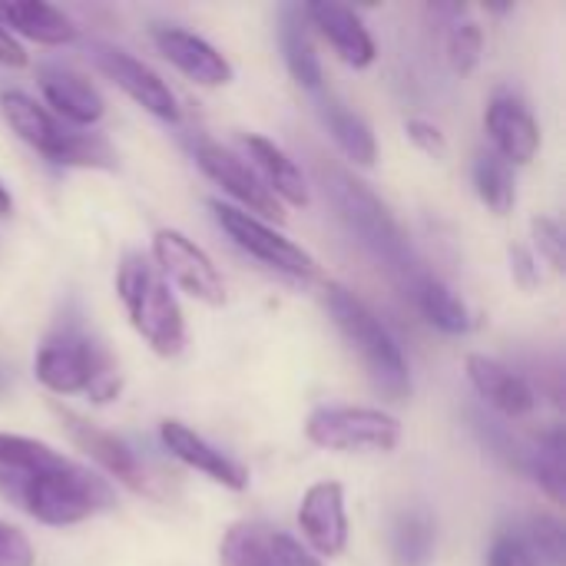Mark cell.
<instances>
[{"mask_svg": "<svg viewBox=\"0 0 566 566\" xmlns=\"http://www.w3.org/2000/svg\"><path fill=\"white\" fill-rule=\"evenodd\" d=\"M0 494L50 527L83 524L113 507V491L103 478L20 434H0Z\"/></svg>", "mask_w": 566, "mask_h": 566, "instance_id": "1", "label": "cell"}, {"mask_svg": "<svg viewBox=\"0 0 566 566\" xmlns=\"http://www.w3.org/2000/svg\"><path fill=\"white\" fill-rule=\"evenodd\" d=\"M322 182H325V192L332 196V206L338 209L348 232L361 242V249L388 272L391 282L405 289V295H415V289L431 272L424 269L421 255L415 252L411 239L405 235L398 219L388 212V206L348 169L322 166Z\"/></svg>", "mask_w": 566, "mask_h": 566, "instance_id": "2", "label": "cell"}, {"mask_svg": "<svg viewBox=\"0 0 566 566\" xmlns=\"http://www.w3.org/2000/svg\"><path fill=\"white\" fill-rule=\"evenodd\" d=\"M325 305H328L338 332L345 335V342L361 355L375 388L391 401H405L411 395V371H408V361H405L398 342L381 325V318L345 285H328Z\"/></svg>", "mask_w": 566, "mask_h": 566, "instance_id": "3", "label": "cell"}, {"mask_svg": "<svg viewBox=\"0 0 566 566\" xmlns=\"http://www.w3.org/2000/svg\"><path fill=\"white\" fill-rule=\"evenodd\" d=\"M116 292H119V298L126 305V315H129L133 328L143 335V342L156 355L172 358V355L182 352V345H186L182 312H179V302L169 292V285L163 282L156 265H149L143 255L129 252L119 262Z\"/></svg>", "mask_w": 566, "mask_h": 566, "instance_id": "4", "label": "cell"}, {"mask_svg": "<svg viewBox=\"0 0 566 566\" xmlns=\"http://www.w3.org/2000/svg\"><path fill=\"white\" fill-rule=\"evenodd\" d=\"M0 113L7 126L33 146L40 156H46L56 166H90V169H113L116 153L99 133H76L63 126L53 113H46L36 99L27 93H3L0 96Z\"/></svg>", "mask_w": 566, "mask_h": 566, "instance_id": "5", "label": "cell"}, {"mask_svg": "<svg viewBox=\"0 0 566 566\" xmlns=\"http://www.w3.org/2000/svg\"><path fill=\"white\" fill-rule=\"evenodd\" d=\"M36 378L53 395H76L86 391L93 401H109L119 391V381L99 348L76 328H63L50 335L33 361Z\"/></svg>", "mask_w": 566, "mask_h": 566, "instance_id": "6", "label": "cell"}, {"mask_svg": "<svg viewBox=\"0 0 566 566\" xmlns=\"http://www.w3.org/2000/svg\"><path fill=\"white\" fill-rule=\"evenodd\" d=\"M305 434L312 444L328 451H395L401 441V424L378 408H318Z\"/></svg>", "mask_w": 566, "mask_h": 566, "instance_id": "7", "label": "cell"}, {"mask_svg": "<svg viewBox=\"0 0 566 566\" xmlns=\"http://www.w3.org/2000/svg\"><path fill=\"white\" fill-rule=\"evenodd\" d=\"M209 209L216 212V222L226 229V235H229L242 252H249L252 259H259L262 265H269V269H275V272H282V275L302 279V282L318 279V262H315L302 245H295L292 239H285V235L275 232L272 226H265L262 219L249 216L245 209L222 206L219 199H212Z\"/></svg>", "mask_w": 566, "mask_h": 566, "instance_id": "8", "label": "cell"}, {"mask_svg": "<svg viewBox=\"0 0 566 566\" xmlns=\"http://www.w3.org/2000/svg\"><path fill=\"white\" fill-rule=\"evenodd\" d=\"M86 56L90 63L109 80L116 83L133 103H139L146 113L166 119V123H176L179 119V106H176V96L172 90L166 86V80L146 66L143 60H136L133 53L113 46V43H103V40H90L86 43Z\"/></svg>", "mask_w": 566, "mask_h": 566, "instance_id": "9", "label": "cell"}, {"mask_svg": "<svg viewBox=\"0 0 566 566\" xmlns=\"http://www.w3.org/2000/svg\"><path fill=\"white\" fill-rule=\"evenodd\" d=\"M153 259L156 269L172 279L186 295L206 302V305H222L226 302V285L212 259L182 232L176 229H159L153 235Z\"/></svg>", "mask_w": 566, "mask_h": 566, "instance_id": "10", "label": "cell"}, {"mask_svg": "<svg viewBox=\"0 0 566 566\" xmlns=\"http://www.w3.org/2000/svg\"><path fill=\"white\" fill-rule=\"evenodd\" d=\"M53 411H56V418L63 421V428H66L70 441H73L80 451H86V454H90V458H93L106 474H113L119 484H126V488H129V491H136V494H153L149 471L143 468V461L133 454V448H129L126 441H119L116 434H109V431H103V428L90 424L86 418L73 415L70 408L53 405Z\"/></svg>", "mask_w": 566, "mask_h": 566, "instance_id": "11", "label": "cell"}, {"mask_svg": "<svg viewBox=\"0 0 566 566\" xmlns=\"http://www.w3.org/2000/svg\"><path fill=\"white\" fill-rule=\"evenodd\" d=\"M192 153H196L199 169H202L216 186H222L232 199H239V202L245 206L249 216L259 212V216H275V219H282V202H279V199L272 196V189L259 179V172L249 169L232 149H222V146L212 143V139H199V143L192 146Z\"/></svg>", "mask_w": 566, "mask_h": 566, "instance_id": "12", "label": "cell"}, {"mask_svg": "<svg viewBox=\"0 0 566 566\" xmlns=\"http://www.w3.org/2000/svg\"><path fill=\"white\" fill-rule=\"evenodd\" d=\"M153 43L176 70H182L189 80H196L202 86H226L232 80V63L212 43H206L202 36H196L182 27L156 23Z\"/></svg>", "mask_w": 566, "mask_h": 566, "instance_id": "13", "label": "cell"}, {"mask_svg": "<svg viewBox=\"0 0 566 566\" xmlns=\"http://www.w3.org/2000/svg\"><path fill=\"white\" fill-rule=\"evenodd\" d=\"M298 527L305 541L322 557H338L348 544V517H345V491L335 481H322L305 491L298 507Z\"/></svg>", "mask_w": 566, "mask_h": 566, "instance_id": "14", "label": "cell"}, {"mask_svg": "<svg viewBox=\"0 0 566 566\" xmlns=\"http://www.w3.org/2000/svg\"><path fill=\"white\" fill-rule=\"evenodd\" d=\"M159 438H163L166 451L172 458H179L186 468L212 478L216 484H222L229 491H245L249 488V471L239 461H232L229 454H222L219 448H212L206 438H199L182 421H163L159 424Z\"/></svg>", "mask_w": 566, "mask_h": 566, "instance_id": "15", "label": "cell"}, {"mask_svg": "<svg viewBox=\"0 0 566 566\" xmlns=\"http://www.w3.org/2000/svg\"><path fill=\"white\" fill-rule=\"evenodd\" d=\"M302 10H305V20L312 27H318V33L335 46V53L348 66L365 70V66L375 63V56H378L375 40H371V33L365 30L361 17L355 10H348L342 3H308Z\"/></svg>", "mask_w": 566, "mask_h": 566, "instance_id": "16", "label": "cell"}, {"mask_svg": "<svg viewBox=\"0 0 566 566\" xmlns=\"http://www.w3.org/2000/svg\"><path fill=\"white\" fill-rule=\"evenodd\" d=\"M488 133L494 139V153L511 166H524L534 159L537 146H541V129L531 116V109L514 99V96H494L491 106H488Z\"/></svg>", "mask_w": 566, "mask_h": 566, "instance_id": "17", "label": "cell"}, {"mask_svg": "<svg viewBox=\"0 0 566 566\" xmlns=\"http://www.w3.org/2000/svg\"><path fill=\"white\" fill-rule=\"evenodd\" d=\"M36 80H40L46 103L63 119H70L76 126H90L103 116V96L83 73H76L63 63H43L36 70Z\"/></svg>", "mask_w": 566, "mask_h": 566, "instance_id": "18", "label": "cell"}, {"mask_svg": "<svg viewBox=\"0 0 566 566\" xmlns=\"http://www.w3.org/2000/svg\"><path fill=\"white\" fill-rule=\"evenodd\" d=\"M468 378H471L474 391L507 418H527L537 408L534 388L517 371H511L507 365H501L488 355L468 358Z\"/></svg>", "mask_w": 566, "mask_h": 566, "instance_id": "19", "label": "cell"}, {"mask_svg": "<svg viewBox=\"0 0 566 566\" xmlns=\"http://www.w3.org/2000/svg\"><path fill=\"white\" fill-rule=\"evenodd\" d=\"M0 27L10 33H20L33 43H43V46H63V43H73L76 40V23L50 7V3H40V0H27V3H0Z\"/></svg>", "mask_w": 566, "mask_h": 566, "instance_id": "20", "label": "cell"}, {"mask_svg": "<svg viewBox=\"0 0 566 566\" xmlns=\"http://www.w3.org/2000/svg\"><path fill=\"white\" fill-rule=\"evenodd\" d=\"M242 143H245L249 156H252L255 166H259V179L272 189L275 199H285V202H292V206H308L305 176H302V169L295 166V159H292L285 149H279L272 139L255 136V133H249Z\"/></svg>", "mask_w": 566, "mask_h": 566, "instance_id": "21", "label": "cell"}, {"mask_svg": "<svg viewBox=\"0 0 566 566\" xmlns=\"http://www.w3.org/2000/svg\"><path fill=\"white\" fill-rule=\"evenodd\" d=\"M282 544L285 534L255 524V521H242L232 524L229 534L219 544V564L222 566H285L282 557Z\"/></svg>", "mask_w": 566, "mask_h": 566, "instance_id": "22", "label": "cell"}, {"mask_svg": "<svg viewBox=\"0 0 566 566\" xmlns=\"http://www.w3.org/2000/svg\"><path fill=\"white\" fill-rule=\"evenodd\" d=\"M318 116L325 123V129L332 133V139L338 143V149L358 163V166H371L375 163V133L371 126L355 113L348 109L335 93H325V86L318 90Z\"/></svg>", "mask_w": 566, "mask_h": 566, "instance_id": "23", "label": "cell"}, {"mask_svg": "<svg viewBox=\"0 0 566 566\" xmlns=\"http://www.w3.org/2000/svg\"><path fill=\"white\" fill-rule=\"evenodd\" d=\"M279 36H282V53H285L289 73L295 76V83L312 90V93H318L325 86L322 83V63H318V53H315L312 33H308V20H305L302 7H285L282 10Z\"/></svg>", "mask_w": 566, "mask_h": 566, "instance_id": "24", "label": "cell"}, {"mask_svg": "<svg viewBox=\"0 0 566 566\" xmlns=\"http://www.w3.org/2000/svg\"><path fill=\"white\" fill-rule=\"evenodd\" d=\"M415 305L418 312L444 335H468L474 328V315L471 308L434 275H428L418 289H415Z\"/></svg>", "mask_w": 566, "mask_h": 566, "instance_id": "25", "label": "cell"}, {"mask_svg": "<svg viewBox=\"0 0 566 566\" xmlns=\"http://www.w3.org/2000/svg\"><path fill=\"white\" fill-rule=\"evenodd\" d=\"M438 547V531L428 511H405L391 531L395 566H431Z\"/></svg>", "mask_w": 566, "mask_h": 566, "instance_id": "26", "label": "cell"}, {"mask_svg": "<svg viewBox=\"0 0 566 566\" xmlns=\"http://www.w3.org/2000/svg\"><path fill=\"white\" fill-rule=\"evenodd\" d=\"M524 474H531L541 491L554 501L564 504L566 497V441L564 431L554 428L547 431L534 448H527V461H524Z\"/></svg>", "mask_w": 566, "mask_h": 566, "instance_id": "27", "label": "cell"}, {"mask_svg": "<svg viewBox=\"0 0 566 566\" xmlns=\"http://www.w3.org/2000/svg\"><path fill=\"white\" fill-rule=\"evenodd\" d=\"M474 186H478V196H481V202L488 209H494L501 216L514 209V199H517L514 172L494 149L478 153V159H474Z\"/></svg>", "mask_w": 566, "mask_h": 566, "instance_id": "28", "label": "cell"}, {"mask_svg": "<svg viewBox=\"0 0 566 566\" xmlns=\"http://www.w3.org/2000/svg\"><path fill=\"white\" fill-rule=\"evenodd\" d=\"M521 537L527 541V547H531L537 564L566 566V531L557 517L534 514L527 521V527L521 531Z\"/></svg>", "mask_w": 566, "mask_h": 566, "instance_id": "29", "label": "cell"}, {"mask_svg": "<svg viewBox=\"0 0 566 566\" xmlns=\"http://www.w3.org/2000/svg\"><path fill=\"white\" fill-rule=\"evenodd\" d=\"M481 50H484V33L481 27L461 13H454V20L448 23V60L454 66V73L468 76L474 73V66L481 63Z\"/></svg>", "mask_w": 566, "mask_h": 566, "instance_id": "30", "label": "cell"}, {"mask_svg": "<svg viewBox=\"0 0 566 566\" xmlns=\"http://www.w3.org/2000/svg\"><path fill=\"white\" fill-rule=\"evenodd\" d=\"M471 421H474V431L481 434V441H484V448L488 451H494L507 468H517V471H524V461H527V448L504 428V424H497L494 418H488V415H481V411H474L471 415Z\"/></svg>", "mask_w": 566, "mask_h": 566, "instance_id": "31", "label": "cell"}, {"mask_svg": "<svg viewBox=\"0 0 566 566\" xmlns=\"http://www.w3.org/2000/svg\"><path fill=\"white\" fill-rule=\"evenodd\" d=\"M484 566H537V560L517 531H501L488 551V564Z\"/></svg>", "mask_w": 566, "mask_h": 566, "instance_id": "32", "label": "cell"}, {"mask_svg": "<svg viewBox=\"0 0 566 566\" xmlns=\"http://www.w3.org/2000/svg\"><path fill=\"white\" fill-rule=\"evenodd\" d=\"M531 229H534V242H537L541 259H547L554 272H564V229H560V222L541 216V219H534Z\"/></svg>", "mask_w": 566, "mask_h": 566, "instance_id": "33", "label": "cell"}, {"mask_svg": "<svg viewBox=\"0 0 566 566\" xmlns=\"http://www.w3.org/2000/svg\"><path fill=\"white\" fill-rule=\"evenodd\" d=\"M0 566H33L30 541L10 524H0Z\"/></svg>", "mask_w": 566, "mask_h": 566, "instance_id": "34", "label": "cell"}, {"mask_svg": "<svg viewBox=\"0 0 566 566\" xmlns=\"http://www.w3.org/2000/svg\"><path fill=\"white\" fill-rule=\"evenodd\" d=\"M408 139L421 149V153H428V156H434V159H441L444 153H448V139H444V133L434 126V123H428V119H408Z\"/></svg>", "mask_w": 566, "mask_h": 566, "instance_id": "35", "label": "cell"}, {"mask_svg": "<svg viewBox=\"0 0 566 566\" xmlns=\"http://www.w3.org/2000/svg\"><path fill=\"white\" fill-rule=\"evenodd\" d=\"M511 269H514V279L524 285V289H534L537 285V265H534V255L524 249V245H514L511 249Z\"/></svg>", "mask_w": 566, "mask_h": 566, "instance_id": "36", "label": "cell"}, {"mask_svg": "<svg viewBox=\"0 0 566 566\" xmlns=\"http://www.w3.org/2000/svg\"><path fill=\"white\" fill-rule=\"evenodd\" d=\"M0 63L3 66H23L27 63V53H23V46L13 40V33H7L3 27H0Z\"/></svg>", "mask_w": 566, "mask_h": 566, "instance_id": "37", "label": "cell"}, {"mask_svg": "<svg viewBox=\"0 0 566 566\" xmlns=\"http://www.w3.org/2000/svg\"><path fill=\"white\" fill-rule=\"evenodd\" d=\"M282 557H285V566H322L315 557H308L292 537H285V544H282Z\"/></svg>", "mask_w": 566, "mask_h": 566, "instance_id": "38", "label": "cell"}, {"mask_svg": "<svg viewBox=\"0 0 566 566\" xmlns=\"http://www.w3.org/2000/svg\"><path fill=\"white\" fill-rule=\"evenodd\" d=\"M13 212V199H10V192H7V186L0 182V219H7Z\"/></svg>", "mask_w": 566, "mask_h": 566, "instance_id": "39", "label": "cell"}, {"mask_svg": "<svg viewBox=\"0 0 566 566\" xmlns=\"http://www.w3.org/2000/svg\"><path fill=\"white\" fill-rule=\"evenodd\" d=\"M10 381H13V375H10V368H7V365L0 361V395H3L7 388H10Z\"/></svg>", "mask_w": 566, "mask_h": 566, "instance_id": "40", "label": "cell"}]
</instances>
